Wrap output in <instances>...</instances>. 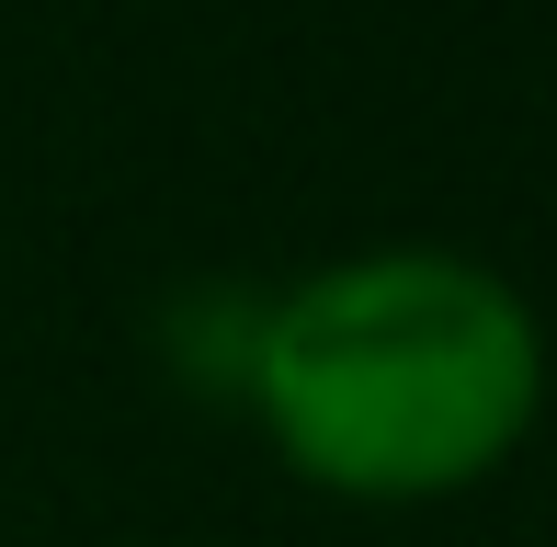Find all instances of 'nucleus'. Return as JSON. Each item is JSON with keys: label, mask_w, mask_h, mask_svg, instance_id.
<instances>
[{"label": "nucleus", "mask_w": 557, "mask_h": 547, "mask_svg": "<svg viewBox=\"0 0 557 547\" xmlns=\"http://www.w3.org/2000/svg\"><path fill=\"white\" fill-rule=\"evenodd\" d=\"M546 308L467 240H352L262 285L239 422L296 490L352 513L467 502L535 445Z\"/></svg>", "instance_id": "1"}, {"label": "nucleus", "mask_w": 557, "mask_h": 547, "mask_svg": "<svg viewBox=\"0 0 557 547\" xmlns=\"http://www.w3.org/2000/svg\"><path fill=\"white\" fill-rule=\"evenodd\" d=\"M250 331H262V285H183V296L160 308V365H171V377H194L206 400L239 411Z\"/></svg>", "instance_id": "2"}]
</instances>
